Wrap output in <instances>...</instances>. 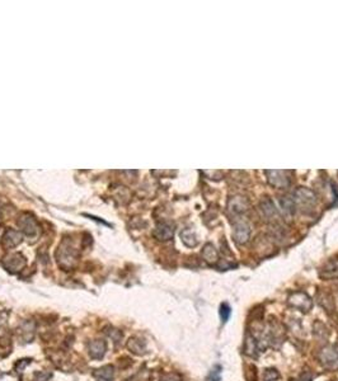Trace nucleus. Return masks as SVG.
Instances as JSON below:
<instances>
[{"instance_id": "nucleus-1", "label": "nucleus", "mask_w": 338, "mask_h": 381, "mask_svg": "<svg viewBox=\"0 0 338 381\" xmlns=\"http://www.w3.org/2000/svg\"><path fill=\"white\" fill-rule=\"evenodd\" d=\"M56 258H58L59 266L65 271H69L75 266L78 260V251L72 246L70 239H64L61 242L56 252Z\"/></svg>"}, {"instance_id": "nucleus-2", "label": "nucleus", "mask_w": 338, "mask_h": 381, "mask_svg": "<svg viewBox=\"0 0 338 381\" xmlns=\"http://www.w3.org/2000/svg\"><path fill=\"white\" fill-rule=\"evenodd\" d=\"M319 364L324 370L337 371L338 370V344L324 346L318 353Z\"/></svg>"}, {"instance_id": "nucleus-3", "label": "nucleus", "mask_w": 338, "mask_h": 381, "mask_svg": "<svg viewBox=\"0 0 338 381\" xmlns=\"http://www.w3.org/2000/svg\"><path fill=\"white\" fill-rule=\"evenodd\" d=\"M287 305L290 308L298 309L303 314H308L313 308V300L309 295L303 291H295L287 296Z\"/></svg>"}, {"instance_id": "nucleus-4", "label": "nucleus", "mask_w": 338, "mask_h": 381, "mask_svg": "<svg viewBox=\"0 0 338 381\" xmlns=\"http://www.w3.org/2000/svg\"><path fill=\"white\" fill-rule=\"evenodd\" d=\"M18 226L24 234L31 239H36L40 235V225L37 220L29 214H23L18 219Z\"/></svg>"}, {"instance_id": "nucleus-5", "label": "nucleus", "mask_w": 338, "mask_h": 381, "mask_svg": "<svg viewBox=\"0 0 338 381\" xmlns=\"http://www.w3.org/2000/svg\"><path fill=\"white\" fill-rule=\"evenodd\" d=\"M1 266L10 273H17L26 267V258L19 253H12L3 258Z\"/></svg>"}, {"instance_id": "nucleus-6", "label": "nucleus", "mask_w": 338, "mask_h": 381, "mask_svg": "<svg viewBox=\"0 0 338 381\" xmlns=\"http://www.w3.org/2000/svg\"><path fill=\"white\" fill-rule=\"evenodd\" d=\"M295 202L296 205L304 206V207H312L317 202V194L314 190L306 187H299L294 192Z\"/></svg>"}, {"instance_id": "nucleus-7", "label": "nucleus", "mask_w": 338, "mask_h": 381, "mask_svg": "<svg viewBox=\"0 0 338 381\" xmlns=\"http://www.w3.org/2000/svg\"><path fill=\"white\" fill-rule=\"evenodd\" d=\"M267 177V182L274 188H286L289 187L290 185V178L289 174H287L286 171H272V169H269V171L265 172Z\"/></svg>"}, {"instance_id": "nucleus-8", "label": "nucleus", "mask_w": 338, "mask_h": 381, "mask_svg": "<svg viewBox=\"0 0 338 381\" xmlns=\"http://www.w3.org/2000/svg\"><path fill=\"white\" fill-rule=\"evenodd\" d=\"M249 208V201L244 196H233L228 201V211L231 215L239 216L246 214Z\"/></svg>"}, {"instance_id": "nucleus-9", "label": "nucleus", "mask_w": 338, "mask_h": 381, "mask_svg": "<svg viewBox=\"0 0 338 381\" xmlns=\"http://www.w3.org/2000/svg\"><path fill=\"white\" fill-rule=\"evenodd\" d=\"M153 235L159 242H167L171 240L174 235V225L169 221H162L155 226Z\"/></svg>"}, {"instance_id": "nucleus-10", "label": "nucleus", "mask_w": 338, "mask_h": 381, "mask_svg": "<svg viewBox=\"0 0 338 381\" xmlns=\"http://www.w3.org/2000/svg\"><path fill=\"white\" fill-rule=\"evenodd\" d=\"M319 277L322 280H336L338 278V259H331L319 269Z\"/></svg>"}, {"instance_id": "nucleus-11", "label": "nucleus", "mask_w": 338, "mask_h": 381, "mask_svg": "<svg viewBox=\"0 0 338 381\" xmlns=\"http://www.w3.org/2000/svg\"><path fill=\"white\" fill-rule=\"evenodd\" d=\"M233 238H234L237 244H240V246L246 244L251 238V228H249L248 224L244 221L238 222L234 229V233H233Z\"/></svg>"}, {"instance_id": "nucleus-12", "label": "nucleus", "mask_w": 338, "mask_h": 381, "mask_svg": "<svg viewBox=\"0 0 338 381\" xmlns=\"http://www.w3.org/2000/svg\"><path fill=\"white\" fill-rule=\"evenodd\" d=\"M22 242V234L19 231L14 230V229H9L4 233L3 238H1V243L5 248H15L18 244H20Z\"/></svg>"}, {"instance_id": "nucleus-13", "label": "nucleus", "mask_w": 338, "mask_h": 381, "mask_svg": "<svg viewBox=\"0 0 338 381\" xmlns=\"http://www.w3.org/2000/svg\"><path fill=\"white\" fill-rule=\"evenodd\" d=\"M88 349H89L90 357L94 358V360H99V358L103 357L106 351H107V343L102 339H97V341L90 342Z\"/></svg>"}, {"instance_id": "nucleus-14", "label": "nucleus", "mask_w": 338, "mask_h": 381, "mask_svg": "<svg viewBox=\"0 0 338 381\" xmlns=\"http://www.w3.org/2000/svg\"><path fill=\"white\" fill-rule=\"evenodd\" d=\"M317 299H318L319 305H321L328 314H333V313H335V300H333L332 295H331L330 292L319 291L318 294H317Z\"/></svg>"}, {"instance_id": "nucleus-15", "label": "nucleus", "mask_w": 338, "mask_h": 381, "mask_svg": "<svg viewBox=\"0 0 338 381\" xmlns=\"http://www.w3.org/2000/svg\"><path fill=\"white\" fill-rule=\"evenodd\" d=\"M201 255H203V260H205L207 264H210V266H214V264H216V263L219 262V253H217L214 244H211V243H207V244L203 247V252H201Z\"/></svg>"}, {"instance_id": "nucleus-16", "label": "nucleus", "mask_w": 338, "mask_h": 381, "mask_svg": "<svg viewBox=\"0 0 338 381\" xmlns=\"http://www.w3.org/2000/svg\"><path fill=\"white\" fill-rule=\"evenodd\" d=\"M260 208L262 215L266 217V219H274L276 215H277L276 206H274V203L272 202V199L269 198V197H267V198H263L262 201H261Z\"/></svg>"}, {"instance_id": "nucleus-17", "label": "nucleus", "mask_w": 338, "mask_h": 381, "mask_svg": "<svg viewBox=\"0 0 338 381\" xmlns=\"http://www.w3.org/2000/svg\"><path fill=\"white\" fill-rule=\"evenodd\" d=\"M258 351H260V348H258L257 339L248 332L247 333L246 342H244V353L247 356H251V357H257Z\"/></svg>"}, {"instance_id": "nucleus-18", "label": "nucleus", "mask_w": 338, "mask_h": 381, "mask_svg": "<svg viewBox=\"0 0 338 381\" xmlns=\"http://www.w3.org/2000/svg\"><path fill=\"white\" fill-rule=\"evenodd\" d=\"M278 202L285 215H294L296 212V202L291 196H282Z\"/></svg>"}, {"instance_id": "nucleus-19", "label": "nucleus", "mask_w": 338, "mask_h": 381, "mask_svg": "<svg viewBox=\"0 0 338 381\" xmlns=\"http://www.w3.org/2000/svg\"><path fill=\"white\" fill-rule=\"evenodd\" d=\"M128 346L131 352L135 353V355H144L145 351H146V342L144 339H140V338H131Z\"/></svg>"}, {"instance_id": "nucleus-20", "label": "nucleus", "mask_w": 338, "mask_h": 381, "mask_svg": "<svg viewBox=\"0 0 338 381\" xmlns=\"http://www.w3.org/2000/svg\"><path fill=\"white\" fill-rule=\"evenodd\" d=\"M181 239H182L183 244L190 247V248H195V247L199 244L196 234H195L191 229H183V230L181 231Z\"/></svg>"}, {"instance_id": "nucleus-21", "label": "nucleus", "mask_w": 338, "mask_h": 381, "mask_svg": "<svg viewBox=\"0 0 338 381\" xmlns=\"http://www.w3.org/2000/svg\"><path fill=\"white\" fill-rule=\"evenodd\" d=\"M313 333H314V337L321 342L326 341L327 338L330 337V332L327 329V326L321 321H315L313 325Z\"/></svg>"}, {"instance_id": "nucleus-22", "label": "nucleus", "mask_w": 338, "mask_h": 381, "mask_svg": "<svg viewBox=\"0 0 338 381\" xmlns=\"http://www.w3.org/2000/svg\"><path fill=\"white\" fill-rule=\"evenodd\" d=\"M94 376H97V378L103 381H112L113 376H115V371H113V367L111 365H107V366H103L99 370H97L96 373H94Z\"/></svg>"}, {"instance_id": "nucleus-23", "label": "nucleus", "mask_w": 338, "mask_h": 381, "mask_svg": "<svg viewBox=\"0 0 338 381\" xmlns=\"http://www.w3.org/2000/svg\"><path fill=\"white\" fill-rule=\"evenodd\" d=\"M20 333H22V338L24 342H31L33 338V333H35V324L32 321H26L20 328Z\"/></svg>"}, {"instance_id": "nucleus-24", "label": "nucleus", "mask_w": 338, "mask_h": 381, "mask_svg": "<svg viewBox=\"0 0 338 381\" xmlns=\"http://www.w3.org/2000/svg\"><path fill=\"white\" fill-rule=\"evenodd\" d=\"M280 379V374L277 370L266 369L263 371V381H276Z\"/></svg>"}, {"instance_id": "nucleus-25", "label": "nucleus", "mask_w": 338, "mask_h": 381, "mask_svg": "<svg viewBox=\"0 0 338 381\" xmlns=\"http://www.w3.org/2000/svg\"><path fill=\"white\" fill-rule=\"evenodd\" d=\"M219 314L223 323H226V321L229 320V318H230V314H231V309H230V306H229V304L223 303L221 305H220Z\"/></svg>"}, {"instance_id": "nucleus-26", "label": "nucleus", "mask_w": 338, "mask_h": 381, "mask_svg": "<svg viewBox=\"0 0 338 381\" xmlns=\"http://www.w3.org/2000/svg\"><path fill=\"white\" fill-rule=\"evenodd\" d=\"M205 381H221V367L215 366L206 376Z\"/></svg>"}, {"instance_id": "nucleus-27", "label": "nucleus", "mask_w": 338, "mask_h": 381, "mask_svg": "<svg viewBox=\"0 0 338 381\" xmlns=\"http://www.w3.org/2000/svg\"><path fill=\"white\" fill-rule=\"evenodd\" d=\"M203 173L211 181H221L224 178L223 171H203Z\"/></svg>"}, {"instance_id": "nucleus-28", "label": "nucleus", "mask_w": 338, "mask_h": 381, "mask_svg": "<svg viewBox=\"0 0 338 381\" xmlns=\"http://www.w3.org/2000/svg\"><path fill=\"white\" fill-rule=\"evenodd\" d=\"M292 381H313V375L309 370H308V371L305 370V371H303V373H301L300 375L298 376V378L294 379Z\"/></svg>"}, {"instance_id": "nucleus-29", "label": "nucleus", "mask_w": 338, "mask_h": 381, "mask_svg": "<svg viewBox=\"0 0 338 381\" xmlns=\"http://www.w3.org/2000/svg\"><path fill=\"white\" fill-rule=\"evenodd\" d=\"M159 381H181V376L174 373L165 374V375H163L162 378H160Z\"/></svg>"}, {"instance_id": "nucleus-30", "label": "nucleus", "mask_w": 338, "mask_h": 381, "mask_svg": "<svg viewBox=\"0 0 338 381\" xmlns=\"http://www.w3.org/2000/svg\"><path fill=\"white\" fill-rule=\"evenodd\" d=\"M50 374L49 373H37L36 374V381H47L50 379Z\"/></svg>"}, {"instance_id": "nucleus-31", "label": "nucleus", "mask_w": 338, "mask_h": 381, "mask_svg": "<svg viewBox=\"0 0 338 381\" xmlns=\"http://www.w3.org/2000/svg\"><path fill=\"white\" fill-rule=\"evenodd\" d=\"M6 318H8V313H6V312H1V313H0V326L5 324Z\"/></svg>"}]
</instances>
